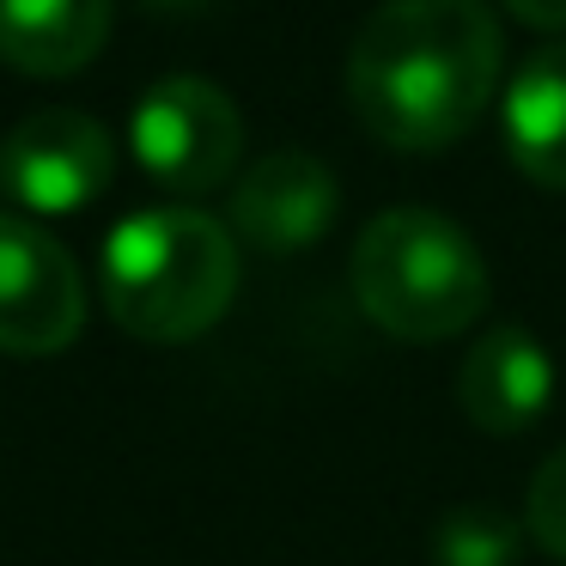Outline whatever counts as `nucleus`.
<instances>
[{
	"instance_id": "423d86ee",
	"label": "nucleus",
	"mask_w": 566,
	"mask_h": 566,
	"mask_svg": "<svg viewBox=\"0 0 566 566\" xmlns=\"http://www.w3.org/2000/svg\"><path fill=\"white\" fill-rule=\"evenodd\" d=\"M116 147L86 111H31L0 140V189L31 213H80L111 189Z\"/></svg>"
},
{
	"instance_id": "0eeeda50",
	"label": "nucleus",
	"mask_w": 566,
	"mask_h": 566,
	"mask_svg": "<svg viewBox=\"0 0 566 566\" xmlns=\"http://www.w3.org/2000/svg\"><path fill=\"white\" fill-rule=\"evenodd\" d=\"M335 213H342V184L311 153H269L232 189V232L274 256L317 244Z\"/></svg>"
},
{
	"instance_id": "f03ea898",
	"label": "nucleus",
	"mask_w": 566,
	"mask_h": 566,
	"mask_svg": "<svg viewBox=\"0 0 566 566\" xmlns=\"http://www.w3.org/2000/svg\"><path fill=\"white\" fill-rule=\"evenodd\" d=\"M238 238L213 213L147 208L104 244V311L140 342H196L232 311Z\"/></svg>"
},
{
	"instance_id": "7ed1b4c3",
	"label": "nucleus",
	"mask_w": 566,
	"mask_h": 566,
	"mask_svg": "<svg viewBox=\"0 0 566 566\" xmlns=\"http://www.w3.org/2000/svg\"><path fill=\"white\" fill-rule=\"evenodd\" d=\"M354 298L396 342H451L488 311L481 244L439 208H384L354 244Z\"/></svg>"
},
{
	"instance_id": "9d476101",
	"label": "nucleus",
	"mask_w": 566,
	"mask_h": 566,
	"mask_svg": "<svg viewBox=\"0 0 566 566\" xmlns=\"http://www.w3.org/2000/svg\"><path fill=\"white\" fill-rule=\"evenodd\" d=\"M111 43V0H0V62L19 74H80Z\"/></svg>"
},
{
	"instance_id": "1a4fd4ad",
	"label": "nucleus",
	"mask_w": 566,
	"mask_h": 566,
	"mask_svg": "<svg viewBox=\"0 0 566 566\" xmlns=\"http://www.w3.org/2000/svg\"><path fill=\"white\" fill-rule=\"evenodd\" d=\"M500 128L512 165L542 189H566V38L517 62L500 92Z\"/></svg>"
},
{
	"instance_id": "4468645a",
	"label": "nucleus",
	"mask_w": 566,
	"mask_h": 566,
	"mask_svg": "<svg viewBox=\"0 0 566 566\" xmlns=\"http://www.w3.org/2000/svg\"><path fill=\"white\" fill-rule=\"evenodd\" d=\"M159 7H201V0H159Z\"/></svg>"
},
{
	"instance_id": "6e6552de",
	"label": "nucleus",
	"mask_w": 566,
	"mask_h": 566,
	"mask_svg": "<svg viewBox=\"0 0 566 566\" xmlns=\"http://www.w3.org/2000/svg\"><path fill=\"white\" fill-rule=\"evenodd\" d=\"M554 354L524 329V323H500L488 329L457 366V408L469 427L512 439V432L536 427L554 402Z\"/></svg>"
},
{
	"instance_id": "39448f33",
	"label": "nucleus",
	"mask_w": 566,
	"mask_h": 566,
	"mask_svg": "<svg viewBox=\"0 0 566 566\" xmlns=\"http://www.w3.org/2000/svg\"><path fill=\"white\" fill-rule=\"evenodd\" d=\"M86 323V274L50 226L0 213V354H62Z\"/></svg>"
},
{
	"instance_id": "f257e3e1",
	"label": "nucleus",
	"mask_w": 566,
	"mask_h": 566,
	"mask_svg": "<svg viewBox=\"0 0 566 566\" xmlns=\"http://www.w3.org/2000/svg\"><path fill=\"white\" fill-rule=\"evenodd\" d=\"M505 31L488 0H384L347 50V104L396 153H439L500 92Z\"/></svg>"
},
{
	"instance_id": "9b49d317",
	"label": "nucleus",
	"mask_w": 566,
	"mask_h": 566,
	"mask_svg": "<svg viewBox=\"0 0 566 566\" xmlns=\"http://www.w3.org/2000/svg\"><path fill=\"white\" fill-rule=\"evenodd\" d=\"M517 548H524V530L493 500L451 505L432 530V560L439 566H517Z\"/></svg>"
},
{
	"instance_id": "20e7f679",
	"label": "nucleus",
	"mask_w": 566,
	"mask_h": 566,
	"mask_svg": "<svg viewBox=\"0 0 566 566\" xmlns=\"http://www.w3.org/2000/svg\"><path fill=\"white\" fill-rule=\"evenodd\" d=\"M128 147L147 165L153 184L184 189V196H208V189H220L238 171L244 116L213 80L171 74L140 92L135 123H128Z\"/></svg>"
},
{
	"instance_id": "f8f14e48",
	"label": "nucleus",
	"mask_w": 566,
	"mask_h": 566,
	"mask_svg": "<svg viewBox=\"0 0 566 566\" xmlns=\"http://www.w3.org/2000/svg\"><path fill=\"white\" fill-rule=\"evenodd\" d=\"M524 530L548 560L566 566V444L548 457V463L530 475V493H524Z\"/></svg>"
},
{
	"instance_id": "ddd939ff",
	"label": "nucleus",
	"mask_w": 566,
	"mask_h": 566,
	"mask_svg": "<svg viewBox=\"0 0 566 566\" xmlns=\"http://www.w3.org/2000/svg\"><path fill=\"white\" fill-rule=\"evenodd\" d=\"M500 7L530 31H566V0H500Z\"/></svg>"
}]
</instances>
